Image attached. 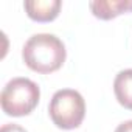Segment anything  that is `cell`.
I'll return each mask as SVG.
<instances>
[{"label": "cell", "instance_id": "obj_6", "mask_svg": "<svg viewBox=\"0 0 132 132\" xmlns=\"http://www.w3.org/2000/svg\"><path fill=\"white\" fill-rule=\"evenodd\" d=\"M113 92L117 101L124 107L132 110V69L121 70L113 81Z\"/></svg>", "mask_w": 132, "mask_h": 132}, {"label": "cell", "instance_id": "obj_4", "mask_svg": "<svg viewBox=\"0 0 132 132\" xmlns=\"http://www.w3.org/2000/svg\"><path fill=\"white\" fill-rule=\"evenodd\" d=\"M61 5V0H27L23 8L31 20L51 22L57 17Z\"/></svg>", "mask_w": 132, "mask_h": 132}, {"label": "cell", "instance_id": "obj_1", "mask_svg": "<svg viewBox=\"0 0 132 132\" xmlns=\"http://www.w3.org/2000/svg\"><path fill=\"white\" fill-rule=\"evenodd\" d=\"M65 56L67 51L64 42L57 36L48 33L31 36L22 48V57L27 67L42 75L59 70L65 61Z\"/></svg>", "mask_w": 132, "mask_h": 132}, {"label": "cell", "instance_id": "obj_3", "mask_svg": "<svg viewBox=\"0 0 132 132\" xmlns=\"http://www.w3.org/2000/svg\"><path fill=\"white\" fill-rule=\"evenodd\" d=\"M48 113L59 129H76L86 117V101L78 90L61 89L51 96Z\"/></svg>", "mask_w": 132, "mask_h": 132}, {"label": "cell", "instance_id": "obj_2", "mask_svg": "<svg viewBox=\"0 0 132 132\" xmlns=\"http://www.w3.org/2000/svg\"><path fill=\"white\" fill-rule=\"evenodd\" d=\"M40 98L37 84L28 78H13L0 95L2 110L10 117H25L31 113Z\"/></svg>", "mask_w": 132, "mask_h": 132}, {"label": "cell", "instance_id": "obj_7", "mask_svg": "<svg viewBox=\"0 0 132 132\" xmlns=\"http://www.w3.org/2000/svg\"><path fill=\"white\" fill-rule=\"evenodd\" d=\"M0 132H28L27 129H23L22 126L19 124H14V123H8V124H3Z\"/></svg>", "mask_w": 132, "mask_h": 132}, {"label": "cell", "instance_id": "obj_8", "mask_svg": "<svg viewBox=\"0 0 132 132\" xmlns=\"http://www.w3.org/2000/svg\"><path fill=\"white\" fill-rule=\"evenodd\" d=\"M115 132H132V120L118 124L117 129H115Z\"/></svg>", "mask_w": 132, "mask_h": 132}, {"label": "cell", "instance_id": "obj_5", "mask_svg": "<svg viewBox=\"0 0 132 132\" xmlns=\"http://www.w3.org/2000/svg\"><path fill=\"white\" fill-rule=\"evenodd\" d=\"M89 6L95 17L109 20L123 13L132 11V0H93Z\"/></svg>", "mask_w": 132, "mask_h": 132}]
</instances>
